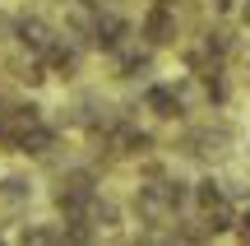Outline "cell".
I'll return each instance as SVG.
<instances>
[{"label": "cell", "mask_w": 250, "mask_h": 246, "mask_svg": "<svg viewBox=\"0 0 250 246\" xmlns=\"http://www.w3.org/2000/svg\"><path fill=\"white\" fill-rule=\"evenodd\" d=\"M93 195H98V177H93L88 167H70V172L56 181L51 200H56V209H61V219L74 223V219H83V214H88Z\"/></svg>", "instance_id": "obj_1"}, {"label": "cell", "mask_w": 250, "mask_h": 246, "mask_svg": "<svg viewBox=\"0 0 250 246\" xmlns=\"http://www.w3.org/2000/svg\"><path fill=\"white\" fill-rule=\"evenodd\" d=\"M14 37H19V46H23V51L42 56V51H46V46H51L61 33H56L46 19H37V14H19V19H14Z\"/></svg>", "instance_id": "obj_2"}, {"label": "cell", "mask_w": 250, "mask_h": 246, "mask_svg": "<svg viewBox=\"0 0 250 246\" xmlns=\"http://www.w3.org/2000/svg\"><path fill=\"white\" fill-rule=\"evenodd\" d=\"M176 33H181V23H176V9H167V5H153L148 14H144V37H148V46H171V42H176Z\"/></svg>", "instance_id": "obj_3"}, {"label": "cell", "mask_w": 250, "mask_h": 246, "mask_svg": "<svg viewBox=\"0 0 250 246\" xmlns=\"http://www.w3.org/2000/svg\"><path fill=\"white\" fill-rule=\"evenodd\" d=\"M144 107L153 112V116H162V121H171V116H181V93L176 89H167V84H153V89H144Z\"/></svg>", "instance_id": "obj_4"}, {"label": "cell", "mask_w": 250, "mask_h": 246, "mask_svg": "<svg viewBox=\"0 0 250 246\" xmlns=\"http://www.w3.org/2000/svg\"><path fill=\"white\" fill-rule=\"evenodd\" d=\"M28 195H33V186H28L23 177H5V181H0V204H23Z\"/></svg>", "instance_id": "obj_5"}, {"label": "cell", "mask_w": 250, "mask_h": 246, "mask_svg": "<svg viewBox=\"0 0 250 246\" xmlns=\"http://www.w3.org/2000/svg\"><path fill=\"white\" fill-rule=\"evenodd\" d=\"M195 200H199V204H213V200H223L218 181H199V186H195Z\"/></svg>", "instance_id": "obj_6"}, {"label": "cell", "mask_w": 250, "mask_h": 246, "mask_svg": "<svg viewBox=\"0 0 250 246\" xmlns=\"http://www.w3.org/2000/svg\"><path fill=\"white\" fill-rule=\"evenodd\" d=\"M9 37H14V19L0 14V42H9Z\"/></svg>", "instance_id": "obj_7"}, {"label": "cell", "mask_w": 250, "mask_h": 246, "mask_svg": "<svg viewBox=\"0 0 250 246\" xmlns=\"http://www.w3.org/2000/svg\"><path fill=\"white\" fill-rule=\"evenodd\" d=\"M236 228H241V237L250 242V209H241V214H236Z\"/></svg>", "instance_id": "obj_8"}, {"label": "cell", "mask_w": 250, "mask_h": 246, "mask_svg": "<svg viewBox=\"0 0 250 246\" xmlns=\"http://www.w3.org/2000/svg\"><path fill=\"white\" fill-rule=\"evenodd\" d=\"M241 28H250V0L241 5Z\"/></svg>", "instance_id": "obj_9"}, {"label": "cell", "mask_w": 250, "mask_h": 246, "mask_svg": "<svg viewBox=\"0 0 250 246\" xmlns=\"http://www.w3.org/2000/svg\"><path fill=\"white\" fill-rule=\"evenodd\" d=\"M213 9H232V0H213Z\"/></svg>", "instance_id": "obj_10"}]
</instances>
